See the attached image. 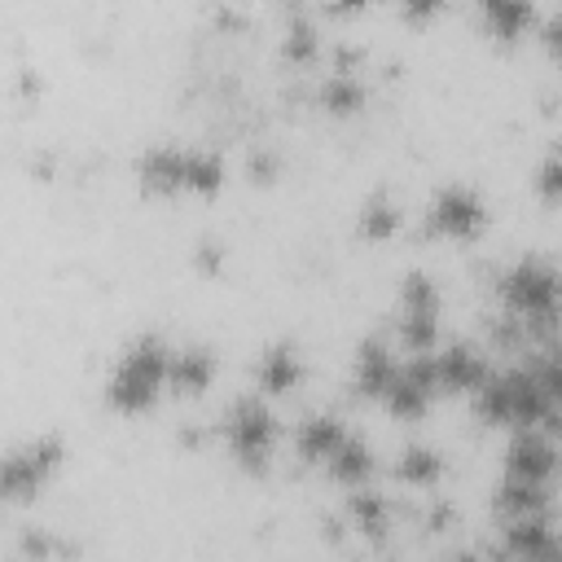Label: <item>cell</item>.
<instances>
[{
    "mask_svg": "<svg viewBox=\"0 0 562 562\" xmlns=\"http://www.w3.org/2000/svg\"><path fill=\"white\" fill-rule=\"evenodd\" d=\"M479 422L487 426H549L558 430V364L553 347H527V360L487 369V378L470 391Z\"/></svg>",
    "mask_w": 562,
    "mask_h": 562,
    "instance_id": "obj_1",
    "label": "cell"
},
{
    "mask_svg": "<svg viewBox=\"0 0 562 562\" xmlns=\"http://www.w3.org/2000/svg\"><path fill=\"white\" fill-rule=\"evenodd\" d=\"M167 360H171V342L158 334H140L132 338L105 378V404L123 417L149 413L162 395H167Z\"/></svg>",
    "mask_w": 562,
    "mask_h": 562,
    "instance_id": "obj_2",
    "label": "cell"
},
{
    "mask_svg": "<svg viewBox=\"0 0 562 562\" xmlns=\"http://www.w3.org/2000/svg\"><path fill=\"white\" fill-rule=\"evenodd\" d=\"M136 180L154 193H215L224 184V158L202 145L154 140L136 158Z\"/></svg>",
    "mask_w": 562,
    "mask_h": 562,
    "instance_id": "obj_3",
    "label": "cell"
},
{
    "mask_svg": "<svg viewBox=\"0 0 562 562\" xmlns=\"http://www.w3.org/2000/svg\"><path fill=\"white\" fill-rule=\"evenodd\" d=\"M496 299L509 321L531 329H553L558 316V268L544 255H522L496 272Z\"/></svg>",
    "mask_w": 562,
    "mask_h": 562,
    "instance_id": "obj_4",
    "label": "cell"
},
{
    "mask_svg": "<svg viewBox=\"0 0 562 562\" xmlns=\"http://www.w3.org/2000/svg\"><path fill=\"white\" fill-rule=\"evenodd\" d=\"M224 443H228V457L246 470V474H263L277 457V443H281V422L277 413L268 408L263 395H237L228 408H224Z\"/></svg>",
    "mask_w": 562,
    "mask_h": 562,
    "instance_id": "obj_5",
    "label": "cell"
},
{
    "mask_svg": "<svg viewBox=\"0 0 562 562\" xmlns=\"http://www.w3.org/2000/svg\"><path fill=\"white\" fill-rule=\"evenodd\" d=\"M66 465V439L61 435H31L0 452V501L18 505L40 496Z\"/></svg>",
    "mask_w": 562,
    "mask_h": 562,
    "instance_id": "obj_6",
    "label": "cell"
},
{
    "mask_svg": "<svg viewBox=\"0 0 562 562\" xmlns=\"http://www.w3.org/2000/svg\"><path fill=\"white\" fill-rule=\"evenodd\" d=\"M487 220H492V211H487L483 193L470 189V184H443V189H435L430 202H426V211H422L426 237H439V241H474V237H483Z\"/></svg>",
    "mask_w": 562,
    "mask_h": 562,
    "instance_id": "obj_7",
    "label": "cell"
},
{
    "mask_svg": "<svg viewBox=\"0 0 562 562\" xmlns=\"http://www.w3.org/2000/svg\"><path fill=\"white\" fill-rule=\"evenodd\" d=\"M439 321H443V294H439L435 277L408 272L400 285V312H395L404 351H430L439 342Z\"/></svg>",
    "mask_w": 562,
    "mask_h": 562,
    "instance_id": "obj_8",
    "label": "cell"
},
{
    "mask_svg": "<svg viewBox=\"0 0 562 562\" xmlns=\"http://www.w3.org/2000/svg\"><path fill=\"white\" fill-rule=\"evenodd\" d=\"M435 395H439V386H435V373H430V356L426 351H408L395 364V373H391L386 391L378 395V404L395 422H417V417H426V408L435 404Z\"/></svg>",
    "mask_w": 562,
    "mask_h": 562,
    "instance_id": "obj_9",
    "label": "cell"
},
{
    "mask_svg": "<svg viewBox=\"0 0 562 562\" xmlns=\"http://www.w3.org/2000/svg\"><path fill=\"white\" fill-rule=\"evenodd\" d=\"M505 479H522V483H553L558 470V443L549 426H514L505 457H501Z\"/></svg>",
    "mask_w": 562,
    "mask_h": 562,
    "instance_id": "obj_10",
    "label": "cell"
},
{
    "mask_svg": "<svg viewBox=\"0 0 562 562\" xmlns=\"http://www.w3.org/2000/svg\"><path fill=\"white\" fill-rule=\"evenodd\" d=\"M430 373H435V386L439 391H452V395H470L483 378H487V369H492V360H487V351L479 347V342H465V338H452V342H435L430 351Z\"/></svg>",
    "mask_w": 562,
    "mask_h": 562,
    "instance_id": "obj_11",
    "label": "cell"
},
{
    "mask_svg": "<svg viewBox=\"0 0 562 562\" xmlns=\"http://www.w3.org/2000/svg\"><path fill=\"white\" fill-rule=\"evenodd\" d=\"M474 9H479V26H483V35L496 40V44L531 40L536 26H540L536 0H474Z\"/></svg>",
    "mask_w": 562,
    "mask_h": 562,
    "instance_id": "obj_12",
    "label": "cell"
},
{
    "mask_svg": "<svg viewBox=\"0 0 562 562\" xmlns=\"http://www.w3.org/2000/svg\"><path fill=\"white\" fill-rule=\"evenodd\" d=\"M307 378V364L294 342H268L255 360V386L263 395H290Z\"/></svg>",
    "mask_w": 562,
    "mask_h": 562,
    "instance_id": "obj_13",
    "label": "cell"
},
{
    "mask_svg": "<svg viewBox=\"0 0 562 562\" xmlns=\"http://www.w3.org/2000/svg\"><path fill=\"white\" fill-rule=\"evenodd\" d=\"M215 378V351L202 342H184L171 347L167 360V395H202Z\"/></svg>",
    "mask_w": 562,
    "mask_h": 562,
    "instance_id": "obj_14",
    "label": "cell"
},
{
    "mask_svg": "<svg viewBox=\"0 0 562 562\" xmlns=\"http://www.w3.org/2000/svg\"><path fill=\"white\" fill-rule=\"evenodd\" d=\"M347 435H351V430H347V422H342L338 413H303V422H299V430H294V452H299L307 465H325V461L342 448Z\"/></svg>",
    "mask_w": 562,
    "mask_h": 562,
    "instance_id": "obj_15",
    "label": "cell"
},
{
    "mask_svg": "<svg viewBox=\"0 0 562 562\" xmlns=\"http://www.w3.org/2000/svg\"><path fill=\"white\" fill-rule=\"evenodd\" d=\"M395 364H400L395 347H391L386 338L373 334V338H364V342L356 347V360H351V386H356L364 400H378V395L386 391Z\"/></svg>",
    "mask_w": 562,
    "mask_h": 562,
    "instance_id": "obj_16",
    "label": "cell"
},
{
    "mask_svg": "<svg viewBox=\"0 0 562 562\" xmlns=\"http://www.w3.org/2000/svg\"><path fill=\"white\" fill-rule=\"evenodd\" d=\"M505 553L509 558H549L553 553V518L549 514H522L505 518Z\"/></svg>",
    "mask_w": 562,
    "mask_h": 562,
    "instance_id": "obj_17",
    "label": "cell"
},
{
    "mask_svg": "<svg viewBox=\"0 0 562 562\" xmlns=\"http://www.w3.org/2000/svg\"><path fill=\"white\" fill-rule=\"evenodd\" d=\"M553 483H522V479H501L496 487V514L501 518H522V514H549L553 505Z\"/></svg>",
    "mask_w": 562,
    "mask_h": 562,
    "instance_id": "obj_18",
    "label": "cell"
},
{
    "mask_svg": "<svg viewBox=\"0 0 562 562\" xmlns=\"http://www.w3.org/2000/svg\"><path fill=\"white\" fill-rule=\"evenodd\" d=\"M325 474H329L338 487H360V483H369V479H373V452H369V443H364L360 435H347L342 448L325 461Z\"/></svg>",
    "mask_w": 562,
    "mask_h": 562,
    "instance_id": "obj_19",
    "label": "cell"
},
{
    "mask_svg": "<svg viewBox=\"0 0 562 562\" xmlns=\"http://www.w3.org/2000/svg\"><path fill=\"white\" fill-rule=\"evenodd\" d=\"M395 479H400L404 487H417V492L435 487V483L443 479V452L430 448V443H408V448L395 457Z\"/></svg>",
    "mask_w": 562,
    "mask_h": 562,
    "instance_id": "obj_20",
    "label": "cell"
},
{
    "mask_svg": "<svg viewBox=\"0 0 562 562\" xmlns=\"http://www.w3.org/2000/svg\"><path fill=\"white\" fill-rule=\"evenodd\" d=\"M400 220H404L400 202H395L391 193H373V198H364L360 211H356V233H360L364 241H386V237L400 233Z\"/></svg>",
    "mask_w": 562,
    "mask_h": 562,
    "instance_id": "obj_21",
    "label": "cell"
},
{
    "mask_svg": "<svg viewBox=\"0 0 562 562\" xmlns=\"http://www.w3.org/2000/svg\"><path fill=\"white\" fill-rule=\"evenodd\" d=\"M316 105L325 110V114H356L360 105H364V83L351 75V70H329L325 79H321V88H316Z\"/></svg>",
    "mask_w": 562,
    "mask_h": 562,
    "instance_id": "obj_22",
    "label": "cell"
},
{
    "mask_svg": "<svg viewBox=\"0 0 562 562\" xmlns=\"http://www.w3.org/2000/svg\"><path fill=\"white\" fill-rule=\"evenodd\" d=\"M347 518H351V527H356V531H364V536H382V531L391 527L386 496H382V492H373L369 483L347 487Z\"/></svg>",
    "mask_w": 562,
    "mask_h": 562,
    "instance_id": "obj_23",
    "label": "cell"
},
{
    "mask_svg": "<svg viewBox=\"0 0 562 562\" xmlns=\"http://www.w3.org/2000/svg\"><path fill=\"white\" fill-rule=\"evenodd\" d=\"M281 48H285V57H290V61H299V66H303V61H312V57H316V31H312L307 22H294V26L285 31Z\"/></svg>",
    "mask_w": 562,
    "mask_h": 562,
    "instance_id": "obj_24",
    "label": "cell"
},
{
    "mask_svg": "<svg viewBox=\"0 0 562 562\" xmlns=\"http://www.w3.org/2000/svg\"><path fill=\"white\" fill-rule=\"evenodd\" d=\"M400 4V13L408 18V22H426V18H435L448 0H395Z\"/></svg>",
    "mask_w": 562,
    "mask_h": 562,
    "instance_id": "obj_25",
    "label": "cell"
},
{
    "mask_svg": "<svg viewBox=\"0 0 562 562\" xmlns=\"http://www.w3.org/2000/svg\"><path fill=\"white\" fill-rule=\"evenodd\" d=\"M536 184H540L544 202H553V193H558V158H553V154H544V162H540V171H536Z\"/></svg>",
    "mask_w": 562,
    "mask_h": 562,
    "instance_id": "obj_26",
    "label": "cell"
},
{
    "mask_svg": "<svg viewBox=\"0 0 562 562\" xmlns=\"http://www.w3.org/2000/svg\"><path fill=\"white\" fill-rule=\"evenodd\" d=\"M364 4H373V0H329V13H356Z\"/></svg>",
    "mask_w": 562,
    "mask_h": 562,
    "instance_id": "obj_27",
    "label": "cell"
}]
</instances>
